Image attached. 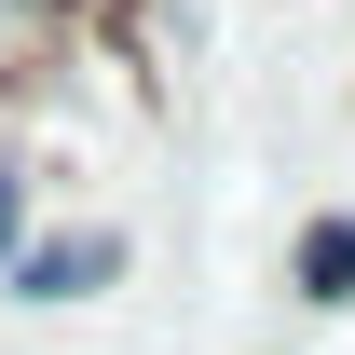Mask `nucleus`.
I'll return each mask as SVG.
<instances>
[{"mask_svg":"<svg viewBox=\"0 0 355 355\" xmlns=\"http://www.w3.org/2000/svg\"><path fill=\"white\" fill-rule=\"evenodd\" d=\"M110 273H123V232L83 219V232H28V246L0 260V287H14V301H96Z\"/></svg>","mask_w":355,"mask_h":355,"instance_id":"obj_1","label":"nucleus"},{"mask_svg":"<svg viewBox=\"0 0 355 355\" xmlns=\"http://www.w3.org/2000/svg\"><path fill=\"white\" fill-rule=\"evenodd\" d=\"M287 273H301V301H314V314H342V301H355V219H301Z\"/></svg>","mask_w":355,"mask_h":355,"instance_id":"obj_2","label":"nucleus"},{"mask_svg":"<svg viewBox=\"0 0 355 355\" xmlns=\"http://www.w3.org/2000/svg\"><path fill=\"white\" fill-rule=\"evenodd\" d=\"M28 232H42V219H28V178L0 164V260H14V246H28Z\"/></svg>","mask_w":355,"mask_h":355,"instance_id":"obj_3","label":"nucleus"}]
</instances>
